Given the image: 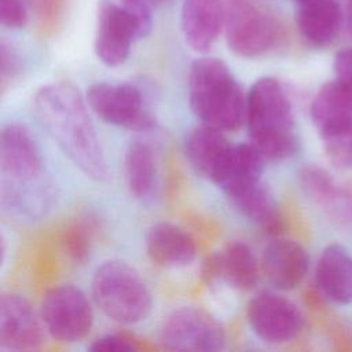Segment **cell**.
I'll list each match as a JSON object with an SVG mask.
<instances>
[{"instance_id": "obj_1", "label": "cell", "mask_w": 352, "mask_h": 352, "mask_svg": "<svg viewBox=\"0 0 352 352\" xmlns=\"http://www.w3.org/2000/svg\"><path fill=\"white\" fill-rule=\"evenodd\" d=\"M88 107L87 99L69 81L45 84L33 96L40 125L62 153L87 177L106 183L110 170Z\"/></svg>"}, {"instance_id": "obj_2", "label": "cell", "mask_w": 352, "mask_h": 352, "mask_svg": "<svg viewBox=\"0 0 352 352\" xmlns=\"http://www.w3.org/2000/svg\"><path fill=\"white\" fill-rule=\"evenodd\" d=\"M0 175L4 210L26 219H40L52 208L54 184L45 175L34 138L21 124H7L1 128Z\"/></svg>"}, {"instance_id": "obj_3", "label": "cell", "mask_w": 352, "mask_h": 352, "mask_svg": "<svg viewBox=\"0 0 352 352\" xmlns=\"http://www.w3.org/2000/svg\"><path fill=\"white\" fill-rule=\"evenodd\" d=\"M188 103L201 124L223 132L238 131L246 124L248 92L217 58H197L187 77Z\"/></svg>"}, {"instance_id": "obj_4", "label": "cell", "mask_w": 352, "mask_h": 352, "mask_svg": "<svg viewBox=\"0 0 352 352\" xmlns=\"http://www.w3.org/2000/svg\"><path fill=\"white\" fill-rule=\"evenodd\" d=\"M246 125L250 143L265 161H283L297 153L293 107L276 78L261 77L248 91Z\"/></svg>"}, {"instance_id": "obj_5", "label": "cell", "mask_w": 352, "mask_h": 352, "mask_svg": "<svg viewBox=\"0 0 352 352\" xmlns=\"http://www.w3.org/2000/svg\"><path fill=\"white\" fill-rule=\"evenodd\" d=\"M91 296L106 318L121 324L144 320L153 308L147 283L139 271L124 260H107L95 270Z\"/></svg>"}, {"instance_id": "obj_6", "label": "cell", "mask_w": 352, "mask_h": 352, "mask_svg": "<svg viewBox=\"0 0 352 352\" xmlns=\"http://www.w3.org/2000/svg\"><path fill=\"white\" fill-rule=\"evenodd\" d=\"M223 30L228 48L242 58L267 54L282 34L278 21L252 0H224Z\"/></svg>"}, {"instance_id": "obj_7", "label": "cell", "mask_w": 352, "mask_h": 352, "mask_svg": "<svg viewBox=\"0 0 352 352\" xmlns=\"http://www.w3.org/2000/svg\"><path fill=\"white\" fill-rule=\"evenodd\" d=\"M38 311L47 334L59 342L81 341L94 324L92 304L74 285H58L47 290Z\"/></svg>"}, {"instance_id": "obj_8", "label": "cell", "mask_w": 352, "mask_h": 352, "mask_svg": "<svg viewBox=\"0 0 352 352\" xmlns=\"http://www.w3.org/2000/svg\"><path fill=\"white\" fill-rule=\"evenodd\" d=\"M85 99L89 109L107 124L135 132L148 131L155 125V117L135 84L95 82L87 89Z\"/></svg>"}, {"instance_id": "obj_9", "label": "cell", "mask_w": 352, "mask_h": 352, "mask_svg": "<svg viewBox=\"0 0 352 352\" xmlns=\"http://www.w3.org/2000/svg\"><path fill=\"white\" fill-rule=\"evenodd\" d=\"M158 340L170 351H220L226 346V331L209 312L197 307H179L162 320Z\"/></svg>"}, {"instance_id": "obj_10", "label": "cell", "mask_w": 352, "mask_h": 352, "mask_svg": "<svg viewBox=\"0 0 352 352\" xmlns=\"http://www.w3.org/2000/svg\"><path fill=\"white\" fill-rule=\"evenodd\" d=\"M246 319L261 341L276 345L293 341L305 326V318L298 305L274 292L254 296L246 307Z\"/></svg>"}, {"instance_id": "obj_11", "label": "cell", "mask_w": 352, "mask_h": 352, "mask_svg": "<svg viewBox=\"0 0 352 352\" xmlns=\"http://www.w3.org/2000/svg\"><path fill=\"white\" fill-rule=\"evenodd\" d=\"M146 36L139 19L125 6L110 0L99 3L95 52L102 63L109 67L122 65L129 56L132 43Z\"/></svg>"}, {"instance_id": "obj_12", "label": "cell", "mask_w": 352, "mask_h": 352, "mask_svg": "<svg viewBox=\"0 0 352 352\" xmlns=\"http://www.w3.org/2000/svg\"><path fill=\"white\" fill-rule=\"evenodd\" d=\"M47 330L40 311L18 293L0 297V348L7 351H33L43 345Z\"/></svg>"}, {"instance_id": "obj_13", "label": "cell", "mask_w": 352, "mask_h": 352, "mask_svg": "<svg viewBox=\"0 0 352 352\" xmlns=\"http://www.w3.org/2000/svg\"><path fill=\"white\" fill-rule=\"evenodd\" d=\"M305 197L320 209L334 224L346 226L352 221V188L338 183L334 176L319 165H305L298 173Z\"/></svg>"}, {"instance_id": "obj_14", "label": "cell", "mask_w": 352, "mask_h": 352, "mask_svg": "<svg viewBox=\"0 0 352 352\" xmlns=\"http://www.w3.org/2000/svg\"><path fill=\"white\" fill-rule=\"evenodd\" d=\"M261 274L260 260L252 249L241 241L228 242L221 250L209 256L202 267V276L208 282L223 280L230 287L252 290Z\"/></svg>"}, {"instance_id": "obj_15", "label": "cell", "mask_w": 352, "mask_h": 352, "mask_svg": "<svg viewBox=\"0 0 352 352\" xmlns=\"http://www.w3.org/2000/svg\"><path fill=\"white\" fill-rule=\"evenodd\" d=\"M260 267L261 274L276 290L289 292L304 280L309 270V256L298 242L275 236L264 246Z\"/></svg>"}, {"instance_id": "obj_16", "label": "cell", "mask_w": 352, "mask_h": 352, "mask_svg": "<svg viewBox=\"0 0 352 352\" xmlns=\"http://www.w3.org/2000/svg\"><path fill=\"white\" fill-rule=\"evenodd\" d=\"M234 146L223 131L201 124L190 131L186 139V155L197 173L217 184L231 160Z\"/></svg>"}, {"instance_id": "obj_17", "label": "cell", "mask_w": 352, "mask_h": 352, "mask_svg": "<svg viewBox=\"0 0 352 352\" xmlns=\"http://www.w3.org/2000/svg\"><path fill=\"white\" fill-rule=\"evenodd\" d=\"M180 23L191 50L210 51L224 28V0H183Z\"/></svg>"}, {"instance_id": "obj_18", "label": "cell", "mask_w": 352, "mask_h": 352, "mask_svg": "<svg viewBox=\"0 0 352 352\" xmlns=\"http://www.w3.org/2000/svg\"><path fill=\"white\" fill-rule=\"evenodd\" d=\"M144 245L148 258L162 268H184L197 257L194 238L170 221L153 224L147 230Z\"/></svg>"}, {"instance_id": "obj_19", "label": "cell", "mask_w": 352, "mask_h": 352, "mask_svg": "<svg viewBox=\"0 0 352 352\" xmlns=\"http://www.w3.org/2000/svg\"><path fill=\"white\" fill-rule=\"evenodd\" d=\"M315 283L326 300L348 305L352 302V253L342 245H327L315 267Z\"/></svg>"}, {"instance_id": "obj_20", "label": "cell", "mask_w": 352, "mask_h": 352, "mask_svg": "<svg viewBox=\"0 0 352 352\" xmlns=\"http://www.w3.org/2000/svg\"><path fill=\"white\" fill-rule=\"evenodd\" d=\"M309 114L322 139L352 129V94L337 80L329 81L315 94Z\"/></svg>"}, {"instance_id": "obj_21", "label": "cell", "mask_w": 352, "mask_h": 352, "mask_svg": "<svg viewBox=\"0 0 352 352\" xmlns=\"http://www.w3.org/2000/svg\"><path fill=\"white\" fill-rule=\"evenodd\" d=\"M342 11L336 0H302L297 11V28L312 47H326L338 36Z\"/></svg>"}, {"instance_id": "obj_22", "label": "cell", "mask_w": 352, "mask_h": 352, "mask_svg": "<svg viewBox=\"0 0 352 352\" xmlns=\"http://www.w3.org/2000/svg\"><path fill=\"white\" fill-rule=\"evenodd\" d=\"M235 209L270 235L282 230V216L270 188L261 182L230 199Z\"/></svg>"}, {"instance_id": "obj_23", "label": "cell", "mask_w": 352, "mask_h": 352, "mask_svg": "<svg viewBox=\"0 0 352 352\" xmlns=\"http://www.w3.org/2000/svg\"><path fill=\"white\" fill-rule=\"evenodd\" d=\"M124 173L126 187L133 197L143 199L151 194L157 182V158L147 142L135 140L128 146Z\"/></svg>"}, {"instance_id": "obj_24", "label": "cell", "mask_w": 352, "mask_h": 352, "mask_svg": "<svg viewBox=\"0 0 352 352\" xmlns=\"http://www.w3.org/2000/svg\"><path fill=\"white\" fill-rule=\"evenodd\" d=\"M329 162L337 169H352V129L322 139Z\"/></svg>"}, {"instance_id": "obj_25", "label": "cell", "mask_w": 352, "mask_h": 352, "mask_svg": "<svg viewBox=\"0 0 352 352\" xmlns=\"http://www.w3.org/2000/svg\"><path fill=\"white\" fill-rule=\"evenodd\" d=\"M88 348L92 352H132L139 349L136 341L124 334H106L92 341Z\"/></svg>"}, {"instance_id": "obj_26", "label": "cell", "mask_w": 352, "mask_h": 352, "mask_svg": "<svg viewBox=\"0 0 352 352\" xmlns=\"http://www.w3.org/2000/svg\"><path fill=\"white\" fill-rule=\"evenodd\" d=\"M0 19L7 28H23L28 21L23 0H0Z\"/></svg>"}, {"instance_id": "obj_27", "label": "cell", "mask_w": 352, "mask_h": 352, "mask_svg": "<svg viewBox=\"0 0 352 352\" xmlns=\"http://www.w3.org/2000/svg\"><path fill=\"white\" fill-rule=\"evenodd\" d=\"M333 66L336 80L352 94V47L338 51Z\"/></svg>"}, {"instance_id": "obj_28", "label": "cell", "mask_w": 352, "mask_h": 352, "mask_svg": "<svg viewBox=\"0 0 352 352\" xmlns=\"http://www.w3.org/2000/svg\"><path fill=\"white\" fill-rule=\"evenodd\" d=\"M1 56V81L6 85L7 81L15 78L21 70V60L16 50L10 44L3 41L0 45Z\"/></svg>"}, {"instance_id": "obj_29", "label": "cell", "mask_w": 352, "mask_h": 352, "mask_svg": "<svg viewBox=\"0 0 352 352\" xmlns=\"http://www.w3.org/2000/svg\"><path fill=\"white\" fill-rule=\"evenodd\" d=\"M67 254L76 261H84L88 256L89 242L81 230H73L66 236Z\"/></svg>"}, {"instance_id": "obj_30", "label": "cell", "mask_w": 352, "mask_h": 352, "mask_svg": "<svg viewBox=\"0 0 352 352\" xmlns=\"http://www.w3.org/2000/svg\"><path fill=\"white\" fill-rule=\"evenodd\" d=\"M348 4H346V15H345V19H346V29H348V33L352 36V0H346Z\"/></svg>"}, {"instance_id": "obj_31", "label": "cell", "mask_w": 352, "mask_h": 352, "mask_svg": "<svg viewBox=\"0 0 352 352\" xmlns=\"http://www.w3.org/2000/svg\"><path fill=\"white\" fill-rule=\"evenodd\" d=\"M154 1H157V3H166V1H169V0H154Z\"/></svg>"}, {"instance_id": "obj_32", "label": "cell", "mask_w": 352, "mask_h": 352, "mask_svg": "<svg viewBox=\"0 0 352 352\" xmlns=\"http://www.w3.org/2000/svg\"><path fill=\"white\" fill-rule=\"evenodd\" d=\"M126 1H132V0H122V3H126Z\"/></svg>"}, {"instance_id": "obj_33", "label": "cell", "mask_w": 352, "mask_h": 352, "mask_svg": "<svg viewBox=\"0 0 352 352\" xmlns=\"http://www.w3.org/2000/svg\"><path fill=\"white\" fill-rule=\"evenodd\" d=\"M297 1H298V3H300V1H302V0H297Z\"/></svg>"}]
</instances>
